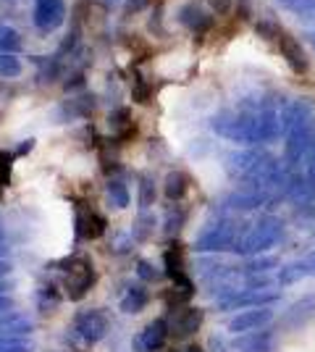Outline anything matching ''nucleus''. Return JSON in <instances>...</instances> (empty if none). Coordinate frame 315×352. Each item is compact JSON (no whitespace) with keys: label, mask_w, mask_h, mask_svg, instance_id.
I'll use <instances>...</instances> for the list:
<instances>
[{"label":"nucleus","mask_w":315,"mask_h":352,"mask_svg":"<svg viewBox=\"0 0 315 352\" xmlns=\"http://www.w3.org/2000/svg\"><path fill=\"white\" fill-rule=\"evenodd\" d=\"M281 234H284L281 219H276V216H263L247 234L237 239V245L231 250H234L237 255H260L263 250L273 248V245L281 239Z\"/></svg>","instance_id":"obj_1"},{"label":"nucleus","mask_w":315,"mask_h":352,"mask_svg":"<svg viewBox=\"0 0 315 352\" xmlns=\"http://www.w3.org/2000/svg\"><path fill=\"white\" fill-rule=\"evenodd\" d=\"M213 129L237 142V145H255V111H242V113H221L213 118Z\"/></svg>","instance_id":"obj_2"},{"label":"nucleus","mask_w":315,"mask_h":352,"mask_svg":"<svg viewBox=\"0 0 315 352\" xmlns=\"http://www.w3.org/2000/svg\"><path fill=\"white\" fill-rule=\"evenodd\" d=\"M63 271H66V276H63V289H66V297L69 300H84L87 294H90L92 284H95V268H92L90 258H69V261H63Z\"/></svg>","instance_id":"obj_3"},{"label":"nucleus","mask_w":315,"mask_h":352,"mask_svg":"<svg viewBox=\"0 0 315 352\" xmlns=\"http://www.w3.org/2000/svg\"><path fill=\"white\" fill-rule=\"evenodd\" d=\"M71 331L74 337L84 344V347H92L97 342H103L110 331V318L105 316V310L90 308V310H82L76 313L74 321H71Z\"/></svg>","instance_id":"obj_4"},{"label":"nucleus","mask_w":315,"mask_h":352,"mask_svg":"<svg viewBox=\"0 0 315 352\" xmlns=\"http://www.w3.org/2000/svg\"><path fill=\"white\" fill-rule=\"evenodd\" d=\"M281 300L279 292L270 289H234L218 297V310H247V308H270Z\"/></svg>","instance_id":"obj_5"},{"label":"nucleus","mask_w":315,"mask_h":352,"mask_svg":"<svg viewBox=\"0 0 315 352\" xmlns=\"http://www.w3.org/2000/svg\"><path fill=\"white\" fill-rule=\"evenodd\" d=\"M237 245V226L234 221H215L210 223L202 234L197 236L195 250L197 252H221Z\"/></svg>","instance_id":"obj_6"},{"label":"nucleus","mask_w":315,"mask_h":352,"mask_svg":"<svg viewBox=\"0 0 315 352\" xmlns=\"http://www.w3.org/2000/svg\"><path fill=\"white\" fill-rule=\"evenodd\" d=\"M34 27L43 32L58 30L66 21V3L63 0H37L34 3V14H32Z\"/></svg>","instance_id":"obj_7"},{"label":"nucleus","mask_w":315,"mask_h":352,"mask_svg":"<svg viewBox=\"0 0 315 352\" xmlns=\"http://www.w3.org/2000/svg\"><path fill=\"white\" fill-rule=\"evenodd\" d=\"M270 321H273V310L270 308H247V310H240V313L229 321V331H231L234 337H240V334H247V331H260V329H266Z\"/></svg>","instance_id":"obj_8"},{"label":"nucleus","mask_w":315,"mask_h":352,"mask_svg":"<svg viewBox=\"0 0 315 352\" xmlns=\"http://www.w3.org/2000/svg\"><path fill=\"white\" fill-rule=\"evenodd\" d=\"M205 321V313L200 308H176L174 310V316L168 318V334H174V337H192L200 331V326Z\"/></svg>","instance_id":"obj_9"},{"label":"nucleus","mask_w":315,"mask_h":352,"mask_svg":"<svg viewBox=\"0 0 315 352\" xmlns=\"http://www.w3.org/2000/svg\"><path fill=\"white\" fill-rule=\"evenodd\" d=\"M165 339H168V321L165 318H155V321H150L137 334L132 347H135V352H158L163 350Z\"/></svg>","instance_id":"obj_10"},{"label":"nucleus","mask_w":315,"mask_h":352,"mask_svg":"<svg viewBox=\"0 0 315 352\" xmlns=\"http://www.w3.org/2000/svg\"><path fill=\"white\" fill-rule=\"evenodd\" d=\"M105 234V219L87 208V203H76V236L79 239H100Z\"/></svg>","instance_id":"obj_11"},{"label":"nucleus","mask_w":315,"mask_h":352,"mask_svg":"<svg viewBox=\"0 0 315 352\" xmlns=\"http://www.w3.org/2000/svg\"><path fill=\"white\" fill-rule=\"evenodd\" d=\"M237 352H273V331L260 329V331H247L234 339Z\"/></svg>","instance_id":"obj_12"},{"label":"nucleus","mask_w":315,"mask_h":352,"mask_svg":"<svg viewBox=\"0 0 315 352\" xmlns=\"http://www.w3.org/2000/svg\"><path fill=\"white\" fill-rule=\"evenodd\" d=\"M34 331V323L24 316V313H5L0 316V337H30Z\"/></svg>","instance_id":"obj_13"},{"label":"nucleus","mask_w":315,"mask_h":352,"mask_svg":"<svg viewBox=\"0 0 315 352\" xmlns=\"http://www.w3.org/2000/svg\"><path fill=\"white\" fill-rule=\"evenodd\" d=\"M279 45H281V53H284L286 63L294 69L297 74H305L307 72V56H305V50H302V45L292 37V34H279Z\"/></svg>","instance_id":"obj_14"},{"label":"nucleus","mask_w":315,"mask_h":352,"mask_svg":"<svg viewBox=\"0 0 315 352\" xmlns=\"http://www.w3.org/2000/svg\"><path fill=\"white\" fill-rule=\"evenodd\" d=\"M92 111H95V98L92 95H79V98H71L58 108L60 121H74V118H90Z\"/></svg>","instance_id":"obj_15"},{"label":"nucleus","mask_w":315,"mask_h":352,"mask_svg":"<svg viewBox=\"0 0 315 352\" xmlns=\"http://www.w3.org/2000/svg\"><path fill=\"white\" fill-rule=\"evenodd\" d=\"M148 302H150V292L145 289V284H135V287H129L124 292L119 308L124 313H129V316H135V313H142V310L148 308Z\"/></svg>","instance_id":"obj_16"},{"label":"nucleus","mask_w":315,"mask_h":352,"mask_svg":"<svg viewBox=\"0 0 315 352\" xmlns=\"http://www.w3.org/2000/svg\"><path fill=\"white\" fill-rule=\"evenodd\" d=\"M257 150H244V153H234L231 158H229V174H231V179H237V182H242L244 176L250 174V168L255 166V161H257Z\"/></svg>","instance_id":"obj_17"},{"label":"nucleus","mask_w":315,"mask_h":352,"mask_svg":"<svg viewBox=\"0 0 315 352\" xmlns=\"http://www.w3.org/2000/svg\"><path fill=\"white\" fill-rule=\"evenodd\" d=\"M187 190H189V179H187V174H181V171H171V174L165 176L163 195L171 200V203H179L181 197L187 195Z\"/></svg>","instance_id":"obj_18"},{"label":"nucleus","mask_w":315,"mask_h":352,"mask_svg":"<svg viewBox=\"0 0 315 352\" xmlns=\"http://www.w3.org/2000/svg\"><path fill=\"white\" fill-rule=\"evenodd\" d=\"M108 121H110V129L116 132L119 140H129V137H135L137 126L132 124V113H129V108H116Z\"/></svg>","instance_id":"obj_19"},{"label":"nucleus","mask_w":315,"mask_h":352,"mask_svg":"<svg viewBox=\"0 0 315 352\" xmlns=\"http://www.w3.org/2000/svg\"><path fill=\"white\" fill-rule=\"evenodd\" d=\"M305 276H310V271H307V265H305V261H292V263H286L279 268V284H284V287H289V284H297L300 279H305Z\"/></svg>","instance_id":"obj_20"},{"label":"nucleus","mask_w":315,"mask_h":352,"mask_svg":"<svg viewBox=\"0 0 315 352\" xmlns=\"http://www.w3.org/2000/svg\"><path fill=\"white\" fill-rule=\"evenodd\" d=\"M108 200H110V206L113 208H129L132 206V195H129V187L121 182V179H110L108 182Z\"/></svg>","instance_id":"obj_21"},{"label":"nucleus","mask_w":315,"mask_h":352,"mask_svg":"<svg viewBox=\"0 0 315 352\" xmlns=\"http://www.w3.org/2000/svg\"><path fill=\"white\" fill-rule=\"evenodd\" d=\"M60 305V292L56 284H45V287H40L37 289V308L40 313H53V310Z\"/></svg>","instance_id":"obj_22"},{"label":"nucleus","mask_w":315,"mask_h":352,"mask_svg":"<svg viewBox=\"0 0 315 352\" xmlns=\"http://www.w3.org/2000/svg\"><path fill=\"white\" fill-rule=\"evenodd\" d=\"M226 203L234 208V210H255V208H260L263 203H268V200L255 195V192H234Z\"/></svg>","instance_id":"obj_23"},{"label":"nucleus","mask_w":315,"mask_h":352,"mask_svg":"<svg viewBox=\"0 0 315 352\" xmlns=\"http://www.w3.org/2000/svg\"><path fill=\"white\" fill-rule=\"evenodd\" d=\"M181 21L192 32H205L210 24L208 16L200 14V8H195V6H184V8H181Z\"/></svg>","instance_id":"obj_24"},{"label":"nucleus","mask_w":315,"mask_h":352,"mask_svg":"<svg viewBox=\"0 0 315 352\" xmlns=\"http://www.w3.org/2000/svg\"><path fill=\"white\" fill-rule=\"evenodd\" d=\"M19 50H21V34H19L14 27L0 24V53H11V56H16Z\"/></svg>","instance_id":"obj_25"},{"label":"nucleus","mask_w":315,"mask_h":352,"mask_svg":"<svg viewBox=\"0 0 315 352\" xmlns=\"http://www.w3.org/2000/svg\"><path fill=\"white\" fill-rule=\"evenodd\" d=\"M155 197H158L155 182H152L148 174H142L139 176V206H142V210H148V208L155 203Z\"/></svg>","instance_id":"obj_26"},{"label":"nucleus","mask_w":315,"mask_h":352,"mask_svg":"<svg viewBox=\"0 0 315 352\" xmlns=\"http://www.w3.org/2000/svg\"><path fill=\"white\" fill-rule=\"evenodd\" d=\"M279 265V258L273 255H257L247 263V274H270L273 268Z\"/></svg>","instance_id":"obj_27"},{"label":"nucleus","mask_w":315,"mask_h":352,"mask_svg":"<svg viewBox=\"0 0 315 352\" xmlns=\"http://www.w3.org/2000/svg\"><path fill=\"white\" fill-rule=\"evenodd\" d=\"M21 60L16 58V56H11V53H0V76H5V79H14V76H19L21 74Z\"/></svg>","instance_id":"obj_28"},{"label":"nucleus","mask_w":315,"mask_h":352,"mask_svg":"<svg viewBox=\"0 0 315 352\" xmlns=\"http://www.w3.org/2000/svg\"><path fill=\"white\" fill-rule=\"evenodd\" d=\"M0 352H32L27 337H0Z\"/></svg>","instance_id":"obj_29"},{"label":"nucleus","mask_w":315,"mask_h":352,"mask_svg":"<svg viewBox=\"0 0 315 352\" xmlns=\"http://www.w3.org/2000/svg\"><path fill=\"white\" fill-rule=\"evenodd\" d=\"M152 223H155V219H152L150 213H142V216L135 221V239L137 242H142V239H148V236H150Z\"/></svg>","instance_id":"obj_30"},{"label":"nucleus","mask_w":315,"mask_h":352,"mask_svg":"<svg viewBox=\"0 0 315 352\" xmlns=\"http://www.w3.org/2000/svg\"><path fill=\"white\" fill-rule=\"evenodd\" d=\"M181 223H184V210L179 208H168V213H165V234H176L181 229Z\"/></svg>","instance_id":"obj_31"},{"label":"nucleus","mask_w":315,"mask_h":352,"mask_svg":"<svg viewBox=\"0 0 315 352\" xmlns=\"http://www.w3.org/2000/svg\"><path fill=\"white\" fill-rule=\"evenodd\" d=\"M11 166H14V155L0 150V187L5 190L11 184Z\"/></svg>","instance_id":"obj_32"},{"label":"nucleus","mask_w":315,"mask_h":352,"mask_svg":"<svg viewBox=\"0 0 315 352\" xmlns=\"http://www.w3.org/2000/svg\"><path fill=\"white\" fill-rule=\"evenodd\" d=\"M313 310H315V297H305V300H300V302H297L294 308L289 310V321L297 323L302 318V316H310Z\"/></svg>","instance_id":"obj_33"},{"label":"nucleus","mask_w":315,"mask_h":352,"mask_svg":"<svg viewBox=\"0 0 315 352\" xmlns=\"http://www.w3.org/2000/svg\"><path fill=\"white\" fill-rule=\"evenodd\" d=\"M135 100L137 103H150V87L139 74L135 76Z\"/></svg>","instance_id":"obj_34"},{"label":"nucleus","mask_w":315,"mask_h":352,"mask_svg":"<svg viewBox=\"0 0 315 352\" xmlns=\"http://www.w3.org/2000/svg\"><path fill=\"white\" fill-rule=\"evenodd\" d=\"M310 3H313V0H279L281 8H286V11H292V14H297V16L305 14V11L310 8Z\"/></svg>","instance_id":"obj_35"},{"label":"nucleus","mask_w":315,"mask_h":352,"mask_svg":"<svg viewBox=\"0 0 315 352\" xmlns=\"http://www.w3.org/2000/svg\"><path fill=\"white\" fill-rule=\"evenodd\" d=\"M137 276L142 281H155L158 279V271H155L145 258H139V261H137Z\"/></svg>","instance_id":"obj_36"},{"label":"nucleus","mask_w":315,"mask_h":352,"mask_svg":"<svg viewBox=\"0 0 315 352\" xmlns=\"http://www.w3.org/2000/svg\"><path fill=\"white\" fill-rule=\"evenodd\" d=\"M208 352H231V347H229V342H226L224 337L213 334V337L208 339Z\"/></svg>","instance_id":"obj_37"},{"label":"nucleus","mask_w":315,"mask_h":352,"mask_svg":"<svg viewBox=\"0 0 315 352\" xmlns=\"http://www.w3.org/2000/svg\"><path fill=\"white\" fill-rule=\"evenodd\" d=\"M305 174H307L310 184L315 187V142H313V150H310V155H307V168H305Z\"/></svg>","instance_id":"obj_38"},{"label":"nucleus","mask_w":315,"mask_h":352,"mask_svg":"<svg viewBox=\"0 0 315 352\" xmlns=\"http://www.w3.org/2000/svg\"><path fill=\"white\" fill-rule=\"evenodd\" d=\"M302 261H305V265H307V271H310V276H315V250H313V252H307V255H305Z\"/></svg>","instance_id":"obj_39"},{"label":"nucleus","mask_w":315,"mask_h":352,"mask_svg":"<svg viewBox=\"0 0 315 352\" xmlns=\"http://www.w3.org/2000/svg\"><path fill=\"white\" fill-rule=\"evenodd\" d=\"M300 19H302V21H315V0L310 3V8H307V11H305Z\"/></svg>","instance_id":"obj_40"},{"label":"nucleus","mask_w":315,"mask_h":352,"mask_svg":"<svg viewBox=\"0 0 315 352\" xmlns=\"http://www.w3.org/2000/svg\"><path fill=\"white\" fill-rule=\"evenodd\" d=\"M145 3H148V0H129V11H139V8H145Z\"/></svg>","instance_id":"obj_41"},{"label":"nucleus","mask_w":315,"mask_h":352,"mask_svg":"<svg viewBox=\"0 0 315 352\" xmlns=\"http://www.w3.org/2000/svg\"><path fill=\"white\" fill-rule=\"evenodd\" d=\"M240 14H250V0H240Z\"/></svg>","instance_id":"obj_42"},{"label":"nucleus","mask_w":315,"mask_h":352,"mask_svg":"<svg viewBox=\"0 0 315 352\" xmlns=\"http://www.w3.org/2000/svg\"><path fill=\"white\" fill-rule=\"evenodd\" d=\"M179 352H205L200 344H189V347H184V350H179Z\"/></svg>","instance_id":"obj_43"},{"label":"nucleus","mask_w":315,"mask_h":352,"mask_svg":"<svg viewBox=\"0 0 315 352\" xmlns=\"http://www.w3.org/2000/svg\"><path fill=\"white\" fill-rule=\"evenodd\" d=\"M116 3H119V0H105V6H108V8H113Z\"/></svg>","instance_id":"obj_44"},{"label":"nucleus","mask_w":315,"mask_h":352,"mask_svg":"<svg viewBox=\"0 0 315 352\" xmlns=\"http://www.w3.org/2000/svg\"><path fill=\"white\" fill-rule=\"evenodd\" d=\"M0 236H3V221H0Z\"/></svg>","instance_id":"obj_45"},{"label":"nucleus","mask_w":315,"mask_h":352,"mask_svg":"<svg viewBox=\"0 0 315 352\" xmlns=\"http://www.w3.org/2000/svg\"><path fill=\"white\" fill-rule=\"evenodd\" d=\"M313 47H315V34H313Z\"/></svg>","instance_id":"obj_46"}]
</instances>
